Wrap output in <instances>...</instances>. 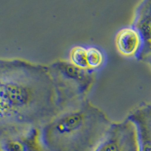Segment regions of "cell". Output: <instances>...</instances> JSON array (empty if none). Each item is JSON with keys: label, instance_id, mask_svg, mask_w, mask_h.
<instances>
[{"label": "cell", "instance_id": "1", "mask_svg": "<svg viewBox=\"0 0 151 151\" xmlns=\"http://www.w3.org/2000/svg\"><path fill=\"white\" fill-rule=\"evenodd\" d=\"M58 113L48 65L0 60V132L41 129Z\"/></svg>", "mask_w": 151, "mask_h": 151}, {"label": "cell", "instance_id": "2", "mask_svg": "<svg viewBox=\"0 0 151 151\" xmlns=\"http://www.w3.org/2000/svg\"><path fill=\"white\" fill-rule=\"evenodd\" d=\"M112 123L103 110L87 99L43 125L42 142L48 151H95Z\"/></svg>", "mask_w": 151, "mask_h": 151}, {"label": "cell", "instance_id": "3", "mask_svg": "<svg viewBox=\"0 0 151 151\" xmlns=\"http://www.w3.org/2000/svg\"><path fill=\"white\" fill-rule=\"evenodd\" d=\"M55 86L59 113L87 100L96 79V71L76 67L69 60L48 65Z\"/></svg>", "mask_w": 151, "mask_h": 151}, {"label": "cell", "instance_id": "4", "mask_svg": "<svg viewBox=\"0 0 151 151\" xmlns=\"http://www.w3.org/2000/svg\"><path fill=\"white\" fill-rule=\"evenodd\" d=\"M95 151H139L134 124L128 117L113 122Z\"/></svg>", "mask_w": 151, "mask_h": 151}, {"label": "cell", "instance_id": "5", "mask_svg": "<svg viewBox=\"0 0 151 151\" xmlns=\"http://www.w3.org/2000/svg\"><path fill=\"white\" fill-rule=\"evenodd\" d=\"M1 151H48L41 140V129L0 132Z\"/></svg>", "mask_w": 151, "mask_h": 151}, {"label": "cell", "instance_id": "6", "mask_svg": "<svg viewBox=\"0 0 151 151\" xmlns=\"http://www.w3.org/2000/svg\"><path fill=\"white\" fill-rule=\"evenodd\" d=\"M131 26L138 32L143 42L141 61L151 52V0H144L134 9Z\"/></svg>", "mask_w": 151, "mask_h": 151}, {"label": "cell", "instance_id": "7", "mask_svg": "<svg viewBox=\"0 0 151 151\" xmlns=\"http://www.w3.org/2000/svg\"><path fill=\"white\" fill-rule=\"evenodd\" d=\"M127 117L135 125L139 151H151V104L141 105Z\"/></svg>", "mask_w": 151, "mask_h": 151}, {"label": "cell", "instance_id": "8", "mask_svg": "<svg viewBox=\"0 0 151 151\" xmlns=\"http://www.w3.org/2000/svg\"><path fill=\"white\" fill-rule=\"evenodd\" d=\"M115 45L122 55L141 60L143 42L138 32L131 25L122 28L117 32L115 36Z\"/></svg>", "mask_w": 151, "mask_h": 151}, {"label": "cell", "instance_id": "9", "mask_svg": "<svg viewBox=\"0 0 151 151\" xmlns=\"http://www.w3.org/2000/svg\"><path fill=\"white\" fill-rule=\"evenodd\" d=\"M87 60L88 69L97 72L104 64V54L98 47L88 46L87 47Z\"/></svg>", "mask_w": 151, "mask_h": 151}, {"label": "cell", "instance_id": "10", "mask_svg": "<svg viewBox=\"0 0 151 151\" xmlns=\"http://www.w3.org/2000/svg\"><path fill=\"white\" fill-rule=\"evenodd\" d=\"M69 60L76 67L88 69L87 60V47L76 45L73 47L69 54Z\"/></svg>", "mask_w": 151, "mask_h": 151}, {"label": "cell", "instance_id": "11", "mask_svg": "<svg viewBox=\"0 0 151 151\" xmlns=\"http://www.w3.org/2000/svg\"><path fill=\"white\" fill-rule=\"evenodd\" d=\"M143 61L146 62L147 64L149 65V67H150V69H151V52L147 55V56L146 57V58H145L144 59V60H143Z\"/></svg>", "mask_w": 151, "mask_h": 151}]
</instances>
